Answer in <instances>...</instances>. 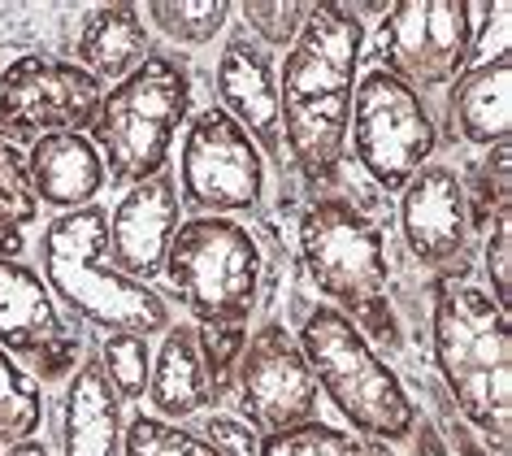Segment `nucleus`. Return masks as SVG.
<instances>
[{
    "label": "nucleus",
    "mask_w": 512,
    "mask_h": 456,
    "mask_svg": "<svg viewBox=\"0 0 512 456\" xmlns=\"http://www.w3.org/2000/svg\"><path fill=\"white\" fill-rule=\"evenodd\" d=\"M365 22L348 5H313L283 57V157L313 187L330 183L348 157L352 96L361 79Z\"/></svg>",
    "instance_id": "1"
},
{
    "label": "nucleus",
    "mask_w": 512,
    "mask_h": 456,
    "mask_svg": "<svg viewBox=\"0 0 512 456\" xmlns=\"http://www.w3.org/2000/svg\"><path fill=\"white\" fill-rule=\"evenodd\" d=\"M434 361L456 400L460 422L495 456H508L512 443V335L508 309L465 270L439 274L434 283Z\"/></svg>",
    "instance_id": "2"
},
{
    "label": "nucleus",
    "mask_w": 512,
    "mask_h": 456,
    "mask_svg": "<svg viewBox=\"0 0 512 456\" xmlns=\"http://www.w3.org/2000/svg\"><path fill=\"white\" fill-rule=\"evenodd\" d=\"M300 257L317 291L339 309L369 344L400 348L387 300V244L374 218L343 196H317L300 218Z\"/></svg>",
    "instance_id": "3"
},
{
    "label": "nucleus",
    "mask_w": 512,
    "mask_h": 456,
    "mask_svg": "<svg viewBox=\"0 0 512 456\" xmlns=\"http://www.w3.org/2000/svg\"><path fill=\"white\" fill-rule=\"evenodd\" d=\"M109 213L100 205L61 213L40 239V261L48 287L70 304L83 322L105 335H161L170 326V309L152 287L105 265Z\"/></svg>",
    "instance_id": "4"
},
{
    "label": "nucleus",
    "mask_w": 512,
    "mask_h": 456,
    "mask_svg": "<svg viewBox=\"0 0 512 456\" xmlns=\"http://www.w3.org/2000/svg\"><path fill=\"white\" fill-rule=\"evenodd\" d=\"M187 109L191 74L174 53H148L144 66L113 83L92 122V144L105 152V183L135 187L170 166V148L187 122Z\"/></svg>",
    "instance_id": "5"
},
{
    "label": "nucleus",
    "mask_w": 512,
    "mask_h": 456,
    "mask_svg": "<svg viewBox=\"0 0 512 456\" xmlns=\"http://www.w3.org/2000/svg\"><path fill=\"white\" fill-rule=\"evenodd\" d=\"M296 344L317 378V391H326L330 404L348 417L356 435L387 443V448L413 439L417 409L408 400L404 383L339 309L317 304L304 318Z\"/></svg>",
    "instance_id": "6"
},
{
    "label": "nucleus",
    "mask_w": 512,
    "mask_h": 456,
    "mask_svg": "<svg viewBox=\"0 0 512 456\" xmlns=\"http://www.w3.org/2000/svg\"><path fill=\"white\" fill-rule=\"evenodd\" d=\"M161 274L196 326H248L261 296V248L235 218H191L174 231Z\"/></svg>",
    "instance_id": "7"
},
{
    "label": "nucleus",
    "mask_w": 512,
    "mask_h": 456,
    "mask_svg": "<svg viewBox=\"0 0 512 456\" xmlns=\"http://www.w3.org/2000/svg\"><path fill=\"white\" fill-rule=\"evenodd\" d=\"M348 135L356 161L387 192H404V183L421 166H430V152L439 144V126H434L426 100L382 66L356 79Z\"/></svg>",
    "instance_id": "8"
},
{
    "label": "nucleus",
    "mask_w": 512,
    "mask_h": 456,
    "mask_svg": "<svg viewBox=\"0 0 512 456\" xmlns=\"http://www.w3.org/2000/svg\"><path fill=\"white\" fill-rule=\"evenodd\" d=\"M178 200L196 218L252 213L265 192V157L217 105L200 109L183 135L178 157Z\"/></svg>",
    "instance_id": "9"
},
{
    "label": "nucleus",
    "mask_w": 512,
    "mask_h": 456,
    "mask_svg": "<svg viewBox=\"0 0 512 456\" xmlns=\"http://www.w3.org/2000/svg\"><path fill=\"white\" fill-rule=\"evenodd\" d=\"M100 100L105 83L79 61L18 57L0 74V139L18 148L44 135H83L92 131Z\"/></svg>",
    "instance_id": "10"
},
{
    "label": "nucleus",
    "mask_w": 512,
    "mask_h": 456,
    "mask_svg": "<svg viewBox=\"0 0 512 456\" xmlns=\"http://www.w3.org/2000/svg\"><path fill=\"white\" fill-rule=\"evenodd\" d=\"M478 27L460 0H400L382 18V70L413 92L452 87L473 61Z\"/></svg>",
    "instance_id": "11"
},
{
    "label": "nucleus",
    "mask_w": 512,
    "mask_h": 456,
    "mask_svg": "<svg viewBox=\"0 0 512 456\" xmlns=\"http://www.w3.org/2000/svg\"><path fill=\"white\" fill-rule=\"evenodd\" d=\"M235 387L256 435L317 422V378L283 322H265L256 335H248L235 365Z\"/></svg>",
    "instance_id": "12"
},
{
    "label": "nucleus",
    "mask_w": 512,
    "mask_h": 456,
    "mask_svg": "<svg viewBox=\"0 0 512 456\" xmlns=\"http://www.w3.org/2000/svg\"><path fill=\"white\" fill-rule=\"evenodd\" d=\"M0 352L31 361L40 383L70 378L79 361V335L66 331L48 283L9 257H0Z\"/></svg>",
    "instance_id": "13"
},
{
    "label": "nucleus",
    "mask_w": 512,
    "mask_h": 456,
    "mask_svg": "<svg viewBox=\"0 0 512 456\" xmlns=\"http://www.w3.org/2000/svg\"><path fill=\"white\" fill-rule=\"evenodd\" d=\"M178 213H183V200H178V183L170 170L126 187L109 218L105 252L113 270L148 287L165 270V257H170V244L178 231Z\"/></svg>",
    "instance_id": "14"
},
{
    "label": "nucleus",
    "mask_w": 512,
    "mask_h": 456,
    "mask_svg": "<svg viewBox=\"0 0 512 456\" xmlns=\"http://www.w3.org/2000/svg\"><path fill=\"white\" fill-rule=\"evenodd\" d=\"M400 226L408 252L426 270L452 274V265H465L473 231L460 174L447 166H421L400 192Z\"/></svg>",
    "instance_id": "15"
},
{
    "label": "nucleus",
    "mask_w": 512,
    "mask_h": 456,
    "mask_svg": "<svg viewBox=\"0 0 512 456\" xmlns=\"http://www.w3.org/2000/svg\"><path fill=\"white\" fill-rule=\"evenodd\" d=\"M217 109L261 148V157L283 161V113H278L274 57L252 35H235L217 61Z\"/></svg>",
    "instance_id": "16"
},
{
    "label": "nucleus",
    "mask_w": 512,
    "mask_h": 456,
    "mask_svg": "<svg viewBox=\"0 0 512 456\" xmlns=\"http://www.w3.org/2000/svg\"><path fill=\"white\" fill-rule=\"evenodd\" d=\"M31 187L53 209H87L105 187V161L87 135H44L27 152Z\"/></svg>",
    "instance_id": "17"
},
{
    "label": "nucleus",
    "mask_w": 512,
    "mask_h": 456,
    "mask_svg": "<svg viewBox=\"0 0 512 456\" xmlns=\"http://www.w3.org/2000/svg\"><path fill=\"white\" fill-rule=\"evenodd\" d=\"M447 122L465 144H508L512 131V61H486L465 70L447 92Z\"/></svg>",
    "instance_id": "18"
},
{
    "label": "nucleus",
    "mask_w": 512,
    "mask_h": 456,
    "mask_svg": "<svg viewBox=\"0 0 512 456\" xmlns=\"http://www.w3.org/2000/svg\"><path fill=\"white\" fill-rule=\"evenodd\" d=\"M148 400L161 422H174V426L196 417L213 400L209 374H204V361L196 348V326H187V322L165 326L161 352L148 374Z\"/></svg>",
    "instance_id": "19"
},
{
    "label": "nucleus",
    "mask_w": 512,
    "mask_h": 456,
    "mask_svg": "<svg viewBox=\"0 0 512 456\" xmlns=\"http://www.w3.org/2000/svg\"><path fill=\"white\" fill-rule=\"evenodd\" d=\"M66 456H122V400L113 396L100 361L79 365L66 391Z\"/></svg>",
    "instance_id": "20"
},
{
    "label": "nucleus",
    "mask_w": 512,
    "mask_h": 456,
    "mask_svg": "<svg viewBox=\"0 0 512 456\" xmlns=\"http://www.w3.org/2000/svg\"><path fill=\"white\" fill-rule=\"evenodd\" d=\"M148 27L139 5H100L87 14L79 35V66L100 83H122L148 61Z\"/></svg>",
    "instance_id": "21"
},
{
    "label": "nucleus",
    "mask_w": 512,
    "mask_h": 456,
    "mask_svg": "<svg viewBox=\"0 0 512 456\" xmlns=\"http://www.w3.org/2000/svg\"><path fill=\"white\" fill-rule=\"evenodd\" d=\"M35 218H40V196L31 187L27 157H22V148L0 139V257L18 261L22 231Z\"/></svg>",
    "instance_id": "22"
},
{
    "label": "nucleus",
    "mask_w": 512,
    "mask_h": 456,
    "mask_svg": "<svg viewBox=\"0 0 512 456\" xmlns=\"http://www.w3.org/2000/svg\"><path fill=\"white\" fill-rule=\"evenodd\" d=\"M465 187V205H469V231H491L499 218L512 213V148L495 144L486 148V157L473 166Z\"/></svg>",
    "instance_id": "23"
},
{
    "label": "nucleus",
    "mask_w": 512,
    "mask_h": 456,
    "mask_svg": "<svg viewBox=\"0 0 512 456\" xmlns=\"http://www.w3.org/2000/svg\"><path fill=\"white\" fill-rule=\"evenodd\" d=\"M44 422V396L40 383L22 365L0 352V443H27Z\"/></svg>",
    "instance_id": "24"
},
{
    "label": "nucleus",
    "mask_w": 512,
    "mask_h": 456,
    "mask_svg": "<svg viewBox=\"0 0 512 456\" xmlns=\"http://www.w3.org/2000/svg\"><path fill=\"white\" fill-rule=\"evenodd\" d=\"M148 18H152V27L161 35H170L174 44L200 48L226 27L230 5L226 0H178V5L174 0H157V5H148Z\"/></svg>",
    "instance_id": "25"
},
{
    "label": "nucleus",
    "mask_w": 512,
    "mask_h": 456,
    "mask_svg": "<svg viewBox=\"0 0 512 456\" xmlns=\"http://www.w3.org/2000/svg\"><path fill=\"white\" fill-rule=\"evenodd\" d=\"M122 456H222V452L196 430L139 413L122 426Z\"/></svg>",
    "instance_id": "26"
},
{
    "label": "nucleus",
    "mask_w": 512,
    "mask_h": 456,
    "mask_svg": "<svg viewBox=\"0 0 512 456\" xmlns=\"http://www.w3.org/2000/svg\"><path fill=\"white\" fill-rule=\"evenodd\" d=\"M100 370H105L113 396L135 404L148 396V374H152V352L144 335H105L100 344Z\"/></svg>",
    "instance_id": "27"
},
{
    "label": "nucleus",
    "mask_w": 512,
    "mask_h": 456,
    "mask_svg": "<svg viewBox=\"0 0 512 456\" xmlns=\"http://www.w3.org/2000/svg\"><path fill=\"white\" fill-rule=\"evenodd\" d=\"M261 456H369V443L317 417V422H304L296 430L261 435Z\"/></svg>",
    "instance_id": "28"
},
{
    "label": "nucleus",
    "mask_w": 512,
    "mask_h": 456,
    "mask_svg": "<svg viewBox=\"0 0 512 456\" xmlns=\"http://www.w3.org/2000/svg\"><path fill=\"white\" fill-rule=\"evenodd\" d=\"M309 14H313V5H278V0H252V5H243V18L252 22L248 35L270 57L278 48L296 44V35H300L304 22H309Z\"/></svg>",
    "instance_id": "29"
},
{
    "label": "nucleus",
    "mask_w": 512,
    "mask_h": 456,
    "mask_svg": "<svg viewBox=\"0 0 512 456\" xmlns=\"http://www.w3.org/2000/svg\"><path fill=\"white\" fill-rule=\"evenodd\" d=\"M486 278H491L495 304L508 309V300H512V213L491 226V239H486Z\"/></svg>",
    "instance_id": "30"
},
{
    "label": "nucleus",
    "mask_w": 512,
    "mask_h": 456,
    "mask_svg": "<svg viewBox=\"0 0 512 456\" xmlns=\"http://www.w3.org/2000/svg\"><path fill=\"white\" fill-rule=\"evenodd\" d=\"M204 439L222 456H261V435L239 417H222V413L204 417Z\"/></svg>",
    "instance_id": "31"
},
{
    "label": "nucleus",
    "mask_w": 512,
    "mask_h": 456,
    "mask_svg": "<svg viewBox=\"0 0 512 456\" xmlns=\"http://www.w3.org/2000/svg\"><path fill=\"white\" fill-rule=\"evenodd\" d=\"M413 456H452V443L443 439V430L434 422H417V430H413Z\"/></svg>",
    "instance_id": "32"
},
{
    "label": "nucleus",
    "mask_w": 512,
    "mask_h": 456,
    "mask_svg": "<svg viewBox=\"0 0 512 456\" xmlns=\"http://www.w3.org/2000/svg\"><path fill=\"white\" fill-rule=\"evenodd\" d=\"M447 443H456V456H495L486 443L473 435V430L465 426V422H447V435H443Z\"/></svg>",
    "instance_id": "33"
},
{
    "label": "nucleus",
    "mask_w": 512,
    "mask_h": 456,
    "mask_svg": "<svg viewBox=\"0 0 512 456\" xmlns=\"http://www.w3.org/2000/svg\"><path fill=\"white\" fill-rule=\"evenodd\" d=\"M5 456H48V448L44 443H35V439H27V443H14Z\"/></svg>",
    "instance_id": "34"
},
{
    "label": "nucleus",
    "mask_w": 512,
    "mask_h": 456,
    "mask_svg": "<svg viewBox=\"0 0 512 456\" xmlns=\"http://www.w3.org/2000/svg\"><path fill=\"white\" fill-rule=\"evenodd\" d=\"M369 456H391L387 443H369Z\"/></svg>",
    "instance_id": "35"
},
{
    "label": "nucleus",
    "mask_w": 512,
    "mask_h": 456,
    "mask_svg": "<svg viewBox=\"0 0 512 456\" xmlns=\"http://www.w3.org/2000/svg\"><path fill=\"white\" fill-rule=\"evenodd\" d=\"M0 456H5V452H0Z\"/></svg>",
    "instance_id": "36"
}]
</instances>
